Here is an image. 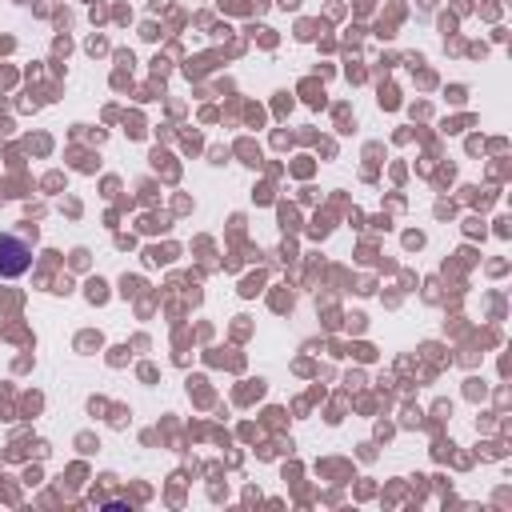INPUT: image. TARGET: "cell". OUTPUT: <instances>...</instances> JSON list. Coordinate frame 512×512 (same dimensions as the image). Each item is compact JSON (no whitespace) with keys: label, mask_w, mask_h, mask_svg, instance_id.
Here are the masks:
<instances>
[{"label":"cell","mask_w":512,"mask_h":512,"mask_svg":"<svg viewBox=\"0 0 512 512\" xmlns=\"http://www.w3.org/2000/svg\"><path fill=\"white\" fill-rule=\"evenodd\" d=\"M32 268V244L24 236H0V276H24Z\"/></svg>","instance_id":"cell-1"}]
</instances>
